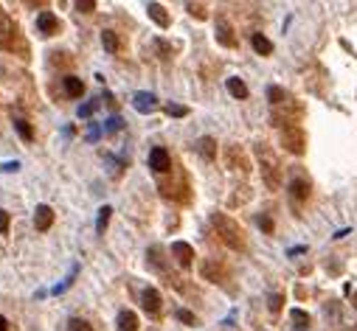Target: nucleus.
Returning <instances> with one entry per match:
<instances>
[{
    "instance_id": "10",
    "label": "nucleus",
    "mask_w": 357,
    "mask_h": 331,
    "mask_svg": "<svg viewBox=\"0 0 357 331\" xmlns=\"http://www.w3.org/2000/svg\"><path fill=\"white\" fill-rule=\"evenodd\" d=\"M217 43L220 45H225V48H234L236 45V40H234V31H231V26L225 20H217Z\"/></svg>"
},
{
    "instance_id": "28",
    "label": "nucleus",
    "mask_w": 357,
    "mask_h": 331,
    "mask_svg": "<svg viewBox=\"0 0 357 331\" xmlns=\"http://www.w3.org/2000/svg\"><path fill=\"white\" fill-rule=\"evenodd\" d=\"M186 9H189V15H192V17H200V20H206V17H208V12H206L203 3H186Z\"/></svg>"
},
{
    "instance_id": "9",
    "label": "nucleus",
    "mask_w": 357,
    "mask_h": 331,
    "mask_svg": "<svg viewBox=\"0 0 357 331\" xmlns=\"http://www.w3.org/2000/svg\"><path fill=\"white\" fill-rule=\"evenodd\" d=\"M149 166H152V171H169V166H171L169 152L163 146H155L149 152Z\"/></svg>"
},
{
    "instance_id": "13",
    "label": "nucleus",
    "mask_w": 357,
    "mask_h": 331,
    "mask_svg": "<svg viewBox=\"0 0 357 331\" xmlns=\"http://www.w3.org/2000/svg\"><path fill=\"white\" fill-rule=\"evenodd\" d=\"M146 15H149L152 20L160 26V29H166V26H169V15H166V9L160 6V3H146Z\"/></svg>"
},
{
    "instance_id": "6",
    "label": "nucleus",
    "mask_w": 357,
    "mask_h": 331,
    "mask_svg": "<svg viewBox=\"0 0 357 331\" xmlns=\"http://www.w3.org/2000/svg\"><path fill=\"white\" fill-rule=\"evenodd\" d=\"M171 255L177 258L180 267H192V261H194V250L189 241H171Z\"/></svg>"
},
{
    "instance_id": "32",
    "label": "nucleus",
    "mask_w": 357,
    "mask_h": 331,
    "mask_svg": "<svg viewBox=\"0 0 357 331\" xmlns=\"http://www.w3.org/2000/svg\"><path fill=\"white\" fill-rule=\"evenodd\" d=\"M99 138H101V127H99V124H90V132H87V141H90V143H96V141H99Z\"/></svg>"
},
{
    "instance_id": "7",
    "label": "nucleus",
    "mask_w": 357,
    "mask_h": 331,
    "mask_svg": "<svg viewBox=\"0 0 357 331\" xmlns=\"http://www.w3.org/2000/svg\"><path fill=\"white\" fill-rule=\"evenodd\" d=\"M281 141H284V146L290 149L293 155H301V152H304V135H301L298 129L287 127L284 132H281Z\"/></svg>"
},
{
    "instance_id": "22",
    "label": "nucleus",
    "mask_w": 357,
    "mask_h": 331,
    "mask_svg": "<svg viewBox=\"0 0 357 331\" xmlns=\"http://www.w3.org/2000/svg\"><path fill=\"white\" fill-rule=\"evenodd\" d=\"M203 278H208V281L220 283V281H222V269L214 267V261H206V264H203Z\"/></svg>"
},
{
    "instance_id": "21",
    "label": "nucleus",
    "mask_w": 357,
    "mask_h": 331,
    "mask_svg": "<svg viewBox=\"0 0 357 331\" xmlns=\"http://www.w3.org/2000/svg\"><path fill=\"white\" fill-rule=\"evenodd\" d=\"M101 45H104L107 54H115V51H118V37H115V31H110V29L101 31Z\"/></svg>"
},
{
    "instance_id": "2",
    "label": "nucleus",
    "mask_w": 357,
    "mask_h": 331,
    "mask_svg": "<svg viewBox=\"0 0 357 331\" xmlns=\"http://www.w3.org/2000/svg\"><path fill=\"white\" fill-rule=\"evenodd\" d=\"M256 155H259V163H262L264 183L270 185V188H279V183H281V169H279V160H276V155H273V152L264 146V143H256Z\"/></svg>"
},
{
    "instance_id": "15",
    "label": "nucleus",
    "mask_w": 357,
    "mask_h": 331,
    "mask_svg": "<svg viewBox=\"0 0 357 331\" xmlns=\"http://www.w3.org/2000/svg\"><path fill=\"white\" fill-rule=\"evenodd\" d=\"M62 85H65V93H68L71 99H79V96L85 93V85H82V79H79V76H65Z\"/></svg>"
},
{
    "instance_id": "29",
    "label": "nucleus",
    "mask_w": 357,
    "mask_h": 331,
    "mask_svg": "<svg viewBox=\"0 0 357 331\" xmlns=\"http://www.w3.org/2000/svg\"><path fill=\"white\" fill-rule=\"evenodd\" d=\"M256 225L262 227L264 233H273V227H276V225H273V219L267 216V213H259V216H256Z\"/></svg>"
},
{
    "instance_id": "12",
    "label": "nucleus",
    "mask_w": 357,
    "mask_h": 331,
    "mask_svg": "<svg viewBox=\"0 0 357 331\" xmlns=\"http://www.w3.org/2000/svg\"><path fill=\"white\" fill-rule=\"evenodd\" d=\"M250 45H253V51H256L259 57H270V54H273V43L264 34H259V31H256V34H250Z\"/></svg>"
},
{
    "instance_id": "11",
    "label": "nucleus",
    "mask_w": 357,
    "mask_h": 331,
    "mask_svg": "<svg viewBox=\"0 0 357 331\" xmlns=\"http://www.w3.org/2000/svg\"><path fill=\"white\" fill-rule=\"evenodd\" d=\"M115 323H118V331H138V314L132 309H121Z\"/></svg>"
},
{
    "instance_id": "31",
    "label": "nucleus",
    "mask_w": 357,
    "mask_h": 331,
    "mask_svg": "<svg viewBox=\"0 0 357 331\" xmlns=\"http://www.w3.org/2000/svg\"><path fill=\"white\" fill-rule=\"evenodd\" d=\"M290 317H293V323L298 325V328H304V325L309 323V314H307V311H301V309H293V314H290Z\"/></svg>"
},
{
    "instance_id": "14",
    "label": "nucleus",
    "mask_w": 357,
    "mask_h": 331,
    "mask_svg": "<svg viewBox=\"0 0 357 331\" xmlns=\"http://www.w3.org/2000/svg\"><path fill=\"white\" fill-rule=\"evenodd\" d=\"M225 87H228V93L234 96V99H239V101H245V99H248V85H245L242 79L231 76L228 82H225Z\"/></svg>"
},
{
    "instance_id": "24",
    "label": "nucleus",
    "mask_w": 357,
    "mask_h": 331,
    "mask_svg": "<svg viewBox=\"0 0 357 331\" xmlns=\"http://www.w3.org/2000/svg\"><path fill=\"white\" fill-rule=\"evenodd\" d=\"M121 129H124V118H121V115H110L107 124H104V132L115 135V132H121Z\"/></svg>"
},
{
    "instance_id": "17",
    "label": "nucleus",
    "mask_w": 357,
    "mask_h": 331,
    "mask_svg": "<svg viewBox=\"0 0 357 331\" xmlns=\"http://www.w3.org/2000/svg\"><path fill=\"white\" fill-rule=\"evenodd\" d=\"M76 275H79V264H73L71 272H68V278H65L62 283H57V286L51 289V295H62V292H68V289L73 286V281H76Z\"/></svg>"
},
{
    "instance_id": "19",
    "label": "nucleus",
    "mask_w": 357,
    "mask_h": 331,
    "mask_svg": "<svg viewBox=\"0 0 357 331\" xmlns=\"http://www.w3.org/2000/svg\"><path fill=\"white\" fill-rule=\"evenodd\" d=\"M290 194H293V199H307L309 197V183L307 180H293V183H290Z\"/></svg>"
},
{
    "instance_id": "4",
    "label": "nucleus",
    "mask_w": 357,
    "mask_h": 331,
    "mask_svg": "<svg viewBox=\"0 0 357 331\" xmlns=\"http://www.w3.org/2000/svg\"><path fill=\"white\" fill-rule=\"evenodd\" d=\"M132 107H135L138 113L149 115L152 110H157V96H155V93H149V90H138L135 96H132Z\"/></svg>"
},
{
    "instance_id": "5",
    "label": "nucleus",
    "mask_w": 357,
    "mask_h": 331,
    "mask_svg": "<svg viewBox=\"0 0 357 331\" xmlns=\"http://www.w3.org/2000/svg\"><path fill=\"white\" fill-rule=\"evenodd\" d=\"M141 306L149 311V314H157V311H160V306H163V300H160V292H157L155 286H146V289L141 292Z\"/></svg>"
},
{
    "instance_id": "36",
    "label": "nucleus",
    "mask_w": 357,
    "mask_h": 331,
    "mask_svg": "<svg viewBox=\"0 0 357 331\" xmlns=\"http://www.w3.org/2000/svg\"><path fill=\"white\" fill-rule=\"evenodd\" d=\"M0 169L6 171V174H12V171H17V169H20V163H17V160H9V163H3Z\"/></svg>"
},
{
    "instance_id": "3",
    "label": "nucleus",
    "mask_w": 357,
    "mask_h": 331,
    "mask_svg": "<svg viewBox=\"0 0 357 331\" xmlns=\"http://www.w3.org/2000/svg\"><path fill=\"white\" fill-rule=\"evenodd\" d=\"M37 31H40L43 37L59 34V20H57V15H54V12H40V15H37Z\"/></svg>"
},
{
    "instance_id": "35",
    "label": "nucleus",
    "mask_w": 357,
    "mask_h": 331,
    "mask_svg": "<svg viewBox=\"0 0 357 331\" xmlns=\"http://www.w3.org/2000/svg\"><path fill=\"white\" fill-rule=\"evenodd\" d=\"M76 9H79V12H93V9H96V3H93V0H79V3H76Z\"/></svg>"
},
{
    "instance_id": "27",
    "label": "nucleus",
    "mask_w": 357,
    "mask_h": 331,
    "mask_svg": "<svg viewBox=\"0 0 357 331\" xmlns=\"http://www.w3.org/2000/svg\"><path fill=\"white\" fill-rule=\"evenodd\" d=\"M68 331H93V325L87 323V320H82V317H73L71 323H68Z\"/></svg>"
},
{
    "instance_id": "16",
    "label": "nucleus",
    "mask_w": 357,
    "mask_h": 331,
    "mask_svg": "<svg viewBox=\"0 0 357 331\" xmlns=\"http://www.w3.org/2000/svg\"><path fill=\"white\" fill-rule=\"evenodd\" d=\"M197 149H200V155L206 157V160H214L217 157V141L214 138H200V141H197Z\"/></svg>"
},
{
    "instance_id": "37",
    "label": "nucleus",
    "mask_w": 357,
    "mask_h": 331,
    "mask_svg": "<svg viewBox=\"0 0 357 331\" xmlns=\"http://www.w3.org/2000/svg\"><path fill=\"white\" fill-rule=\"evenodd\" d=\"M298 253H307V247H293V250H290V253H287V255H293V258H295V255H298Z\"/></svg>"
},
{
    "instance_id": "40",
    "label": "nucleus",
    "mask_w": 357,
    "mask_h": 331,
    "mask_svg": "<svg viewBox=\"0 0 357 331\" xmlns=\"http://www.w3.org/2000/svg\"><path fill=\"white\" fill-rule=\"evenodd\" d=\"M354 309H357V292H354Z\"/></svg>"
},
{
    "instance_id": "20",
    "label": "nucleus",
    "mask_w": 357,
    "mask_h": 331,
    "mask_svg": "<svg viewBox=\"0 0 357 331\" xmlns=\"http://www.w3.org/2000/svg\"><path fill=\"white\" fill-rule=\"evenodd\" d=\"M110 216H113V208H110V205H101V208H99V216H96V233H104V230H107Z\"/></svg>"
},
{
    "instance_id": "34",
    "label": "nucleus",
    "mask_w": 357,
    "mask_h": 331,
    "mask_svg": "<svg viewBox=\"0 0 357 331\" xmlns=\"http://www.w3.org/2000/svg\"><path fill=\"white\" fill-rule=\"evenodd\" d=\"M267 306H270V311H279V309H281V295H279V292H276V295H270Z\"/></svg>"
},
{
    "instance_id": "33",
    "label": "nucleus",
    "mask_w": 357,
    "mask_h": 331,
    "mask_svg": "<svg viewBox=\"0 0 357 331\" xmlns=\"http://www.w3.org/2000/svg\"><path fill=\"white\" fill-rule=\"evenodd\" d=\"M9 211H3V208H0V233H9Z\"/></svg>"
},
{
    "instance_id": "23",
    "label": "nucleus",
    "mask_w": 357,
    "mask_h": 331,
    "mask_svg": "<svg viewBox=\"0 0 357 331\" xmlns=\"http://www.w3.org/2000/svg\"><path fill=\"white\" fill-rule=\"evenodd\" d=\"M267 99H270V104H281V101H287V90L279 85H270L267 87Z\"/></svg>"
},
{
    "instance_id": "8",
    "label": "nucleus",
    "mask_w": 357,
    "mask_h": 331,
    "mask_svg": "<svg viewBox=\"0 0 357 331\" xmlns=\"http://www.w3.org/2000/svg\"><path fill=\"white\" fill-rule=\"evenodd\" d=\"M51 225H54V208H51V205H37V211H34V227H37L40 233H45Z\"/></svg>"
},
{
    "instance_id": "30",
    "label": "nucleus",
    "mask_w": 357,
    "mask_h": 331,
    "mask_svg": "<svg viewBox=\"0 0 357 331\" xmlns=\"http://www.w3.org/2000/svg\"><path fill=\"white\" fill-rule=\"evenodd\" d=\"M177 320L186 323V325H197V317H194V311H189V309H177Z\"/></svg>"
},
{
    "instance_id": "39",
    "label": "nucleus",
    "mask_w": 357,
    "mask_h": 331,
    "mask_svg": "<svg viewBox=\"0 0 357 331\" xmlns=\"http://www.w3.org/2000/svg\"><path fill=\"white\" fill-rule=\"evenodd\" d=\"M0 331H9V320L3 314H0Z\"/></svg>"
},
{
    "instance_id": "38",
    "label": "nucleus",
    "mask_w": 357,
    "mask_h": 331,
    "mask_svg": "<svg viewBox=\"0 0 357 331\" xmlns=\"http://www.w3.org/2000/svg\"><path fill=\"white\" fill-rule=\"evenodd\" d=\"M349 233H351L349 227H343V230H337V233H335V239H343V236H349Z\"/></svg>"
},
{
    "instance_id": "25",
    "label": "nucleus",
    "mask_w": 357,
    "mask_h": 331,
    "mask_svg": "<svg viewBox=\"0 0 357 331\" xmlns=\"http://www.w3.org/2000/svg\"><path fill=\"white\" fill-rule=\"evenodd\" d=\"M99 104H101V101L99 99H90V101H87V104H82V107H79V118H90V115H93L96 113V110H99Z\"/></svg>"
},
{
    "instance_id": "18",
    "label": "nucleus",
    "mask_w": 357,
    "mask_h": 331,
    "mask_svg": "<svg viewBox=\"0 0 357 331\" xmlns=\"http://www.w3.org/2000/svg\"><path fill=\"white\" fill-rule=\"evenodd\" d=\"M15 129H17V135H20L26 143H31L34 141V127H31L26 118H15Z\"/></svg>"
},
{
    "instance_id": "1",
    "label": "nucleus",
    "mask_w": 357,
    "mask_h": 331,
    "mask_svg": "<svg viewBox=\"0 0 357 331\" xmlns=\"http://www.w3.org/2000/svg\"><path fill=\"white\" fill-rule=\"evenodd\" d=\"M211 225L217 227L220 239L231 247V250H245V236H242V227L236 225L231 216L225 213H211Z\"/></svg>"
},
{
    "instance_id": "26",
    "label": "nucleus",
    "mask_w": 357,
    "mask_h": 331,
    "mask_svg": "<svg viewBox=\"0 0 357 331\" xmlns=\"http://www.w3.org/2000/svg\"><path fill=\"white\" fill-rule=\"evenodd\" d=\"M163 110H166V115H171V118H186V115H189V107H183V104H171V101L163 107Z\"/></svg>"
}]
</instances>
